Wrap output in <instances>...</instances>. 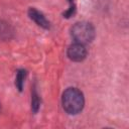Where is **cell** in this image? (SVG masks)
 <instances>
[{
	"mask_svg": "<svg viewBox=\"0 0 129 129\" xmlns=\"http://www.w3.org/2000/svg\"><path fill=\"white\" fill-rule=\"evenodd\" d=\"M69 2H70V8L63 13V17H66V18L72 17L76 12V6L74 4V0H69Z\"/></svg>",
	"mask_w": 129,
	"mask_h": 129,
	"instance_id": "cell-7",
	"label": "cell"
},
{
	"mask_svg": "<svg viewBox=\"0 0 129 129\" xmlns=\"http://www.w3.org/2000/svg\"><path fill=\"white\" fill-rule=\"evenodd\" d=\"M72 37L75 39V42L86 44L91 42L95 37V28L89 22H77L71 29Z\"/></svg>",
	"mask_w": 129,
	"mask_h": 129,
	"instance_id": "cell-2",
	"label": "cell"
},
{
	"mask_svg": "<svg viewBox=\"0 0 129 129\" xmlns=\"http://www.w3.org/2000/svg\"><path fill=\"white\" fill-rule=\"evenodd\" d=\"M31 108L33 112H37L38 108H39V99H38V95L36 94V91L33 90L32 92V98H31Z\"/></svg>",
	"mask_w": 129,
	"mask_h": 129,
	"instance_id": "cell-6",
	"label": "cell"
},
{
	"mask_svg": "<svg viewBox=\"0 0 129 129\" xmlns=\"http://www.w3.org/2000/svg\"><path fill=\"white\" fill-rule=\"evenodd\" d=\"M61 103L64 111L68 114L76 115L80 113L84 108V95L77 88H68L62 94Z\"/></svg>",
	"mask_w": 129,
	"mask_h": 129,
	"instance_id": "cell-1",
	"label": "cell"
},
{
	"mask_svg": "<svg viewBox=\"0 0 129 129\" xmlns=\"http://www.w3.org/2000/svg\"><path fill=\"white\" fill-rule=\"evenodd\" d=\"M68 56L73 61H82L87 56V48L85 44L75 42L68 48Z\"/></svg>",
	"mask_w": 129,
	"mask_h": 129,
	"instance_id": "cell-3",
	"label": "cell"
},
{
	"mask_svg": "<svg viewBox=\"0 0 129 129\" xmlns=\"http://www.w3.org/2000/svg\"><path fill=\"white\" fill-rule=\"evenodd\" d=\"M25 77H26V71H24V70H19V71L17 72V74H16L15 86L17 87V89H18L19 91H22Z\"/></svg>",
	"mask_w": 129,
	"mask_h": 129,
	"instance_id": "cell-5",
	"label": "cell"
},
{
	"mask_svg": "<svg viewBox=\"0 0 129 129\" xmlns=\"http://www.w3.org/2000/svg\"><path fill=\"white\" fill-rule=\"evenodd\" d=\"M28 15L37 25H39V26H41L43 28H49L48 20L45 18V16L41 12H39L35 8H30L28 10Z\"/></svg>",
	"mask_w": 129,
	"mask_h": 129,
	"instance_id": "cell-4",
	"label": "cell"
}]
</instances>
